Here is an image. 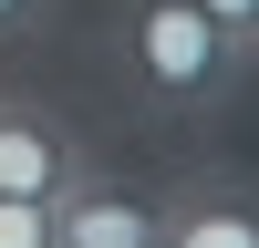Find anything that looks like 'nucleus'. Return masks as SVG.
Listing matches in <instances>:
<instances>
[{
  "label": "nucleus",
  "mask_w": 259,
  "mask_h": 248,
  "mask_svg": "<svg viewBox=\"0 0 259 248\" xmlns=\"http://www.w3.org/2000/svg\"><path fill=\"white\" fill-rule=\"evenodd\" d=\"M114 62H124V83H135V103H156V114H218V103L239 93V73H249V52L197 11V0H124Z\"/></svg>",
  "instance_id": "f257e3e1"
},
{
  "label": "nucleus",
  "mask_w": 259,
  "mask_h": 248,
  "mask_svg": "<svg viewBox=\"0 0 259 248\" xmlns=\"http://www.w3.org/2000/svg\"><path fill=\"white\" fill-rule=\"evenodd\" d=\"M52 248H166V207L145 186H114V176L83 165L52 197Z\"/></svg>",
  "instance_id": "f03ea898"
},
{
  "label": "nucleus",
  "mask_w": 259,
  "mask_h": 248,
  "mask_svg": "<svg viewBox=\"0 0 259 248\" xmlns=\"http://www.w3.org/2000/svg\"><path fill=\"white\" fill-rule=\"evenodd\" d=\"M83 165H94V155H83V135H73L62 114L0 93V197H62Z\"/></svg>",
  "instance_id": "7ed1b4c3"
},
{
  "label": "nucleus",
  "mask_w": 259,
  "mask_h": 248,
  "mask_svg": "<svg viewBox=\"0 0 259 248\" xmlns=\"http://www.w3.org/2000/svg\"><path fill=\"white\" fill-rule=\"evenodd\" d=\"M166 207V248H259V186L249 176H187L177 197H156Z\"/></svg>",
  "instance_id": "20e7f679"
},
{
  "label": "nucleus",
  "mask_w": 259,
  "mask_h": 248,
  "mask_svg": "<svg viewBox=\"0 0 259 248\" xmlns=\"http://www.w3.org/2000/svg\"><path fill=\"white\" fill-rule=\"evenodd\" d=\"M0 248H52V197H0Z\"/></svg>",
  "instance_id": "39448f33"
},
{
  "label": "nucleus",
  "mask_w": 259,
  "mask_h": 248,
  "mask_svg": "<svg viewBox=\"0 0 259 248\" xmlns=\"http://www.w3.org/2000/svg\"><path fill=\"white\" fill-rule=\"evenodd\" d=\"M197 11H207V21H218V31H228V41L259 62V0H197Z\"/></svg>",
  "instance_id": "423d86ee"
},
{
  "label": "nucleus",
  "mask_w": 259,
  "mask_h": 248,
  "mask_svg": "<svg viewBox=\"0 0 259 248\" xmlns=\"http://www.w3.org/2000/svg\"><path fill=\"white\" fill-rule=\"evenodd\" d=\"M41 11H52V0H0V41H11V31H31Z\"/></svg>",
  "instance_id": "0eeeda50"
}]
</instances>
